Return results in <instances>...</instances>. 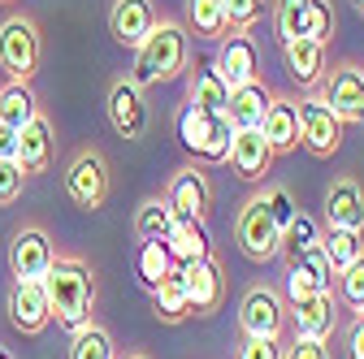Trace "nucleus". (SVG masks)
<instances>
[{
	"label": "nucleus",
	"mask_w": 364,
	"mask_h": 359,
	"mask_svg": "<svg viewBox=\"0 0 364 359\" xmlns=\"http://www.w3.org/2000/svg\"><path fill=\"white\" fill-rule=\"evenodd\" d=\"M43 290H48V311L65 329H82L91 321V303H96V282L91 268L74 255H57L53 268L43 273Z\"/></svg>",
	"instance_id": "obj_2"
},
{
	"label": "nucleus",
	"mask_w": 364,
	"mask_h": 359,
	"mask_svg": "<svg viewBox=\"0 0 364 359\" xmlns=\"http://www.w3.org/2000/svg\"><path fill=\"white\" fill-rule=\"evenodd\" d=\"M287 321H291L295 338H334V329H338V299H334V290H316L308 299H295L287 307Z\"/></svg>",
	"instance_id": "obj_12"
},
{
	"label": "nucleus",
	"mask_w": 364,
	"mask_h": 359,
	"mask_svg": "<svg viewBox=\"0 0 364 359\" xmlns=\"http://www.w3.org/2000/svg\"><path fill=\"white\" fill-rule=\"evenodd\" d=\"M235 243H239V251H243L247 260H256V264H264V260L278 255V247H282V226H278V216H273L264 191H256V195L239 208V216H235Z\"/></svg>",
	"instance_id": "obj_4"
},
{
	"label": "nucleus",
	"mask_w": 364,
	"mask_h": 359,
	"mask_svg": "<svg viewBox=\"0 0 364 359\" xmlns=\"http://www.w3.org/2000/svg\"><path fill=\"white\" fill-rule=\"evenodd\" d=\"M230 165L243 182H264L269 169H273V148L260 130H235V143H230Z\"/></svg>",
	"instance_id": "obj_16"
},
{
	"label": "nucleus",
	"mask_w": 364,
	"mask_h": 359,
	"mask_svg": "<svg viewBox=\"0 0 364 359\" xmlns=\"http://www.w3.org/2000/svg\"><path fill=\"white\" fill-rule=\"evenodd\" d=\"M187 26L196 39H221L230 35V22H225V9L221 0H187Z\"/></svg>",
	"instance_id": "obj_26"
},
{
	"label": "nucleus",
	"mask_w": 364,
	"mask_h": 359,
	"mask_svg": "<svg viewBox=\"0 0 364 359\" xmlns=\"http://www.w3.org/2000/svg\"><path fill=\"white\" fill-rule=\"evenodd\" d=\"M165 204L173 208V216H196V221H208V212H213V182H208L204 165H187V169H178V173L169 177V187H165Z\"/></svg>",
	"instance_id": "obj_11"
},
{
	"label": "nucleus",
	"mask_w": 364,
	"mask_h": 359,
	"mask_svg": "<svg viewBox=\"0 0 364 359\" xmlns=\"http://www.w3.org/2000/svg\"><path fill=\"white\" fill-rule=\"evenodd\" d=\"M282 338H243L235 359H282Z\"/></svg>",
	"instance_id": "obj_41"
},
{
	"label": "nucleus",
	"mask_w": 364,
	"mask_h": 359,
	"mask_svg": "<svg viewBox=\"0 0 364 359\" xmlns=\"http://www.w3.org/2000/svg\"><path fill=\"white\" fill-rule=\"evenodd\" d=\"M316 96H321L343 121L364 126V65L338 61L334 70H326L321 82H316Z\"/></svg>",
	"instance_id": "obj_7"
},
{
	"label": "nucleus",
	"mask_w": 364,
	"mask_h": 359,
	"mask_svg": "<svg viewBox=\"0 0 364 359\" xmlns=\"http://www.w3.org/2000/svg\"><path fill=\"white\" fill-rule=\"evenodd\" d=\"M182 268V286H187V303H191V316H213L225 303V273L213 255L191 260V264H178Z\"/></svg>",
	"instance_id": "obj_9"
},
{
	"label": "nucleus",
	"mask_w": 364,
	"mask_h": 359,
	"mask_svg": "<svg viewBox=\"0 0 364 359\" xmlns=\"http://www.w3.org/2000/svg\"><path fill=\"white\" fill-rule=\"evenodd\" d=\"M152 311H156V321H165V325H178V321L191 316L187 286H182V268L178 264L169 268V273L161 277V286L152 290Z\"/></svg>",
	"instance_id": "obj_25"
},
{
	"label": "nucleus",
	"mask_w": 364,
	"mask_h": 359,
	"mask_svg": "<svg viewBox=\"0 0 364 359\" xmlns=\"http://www.w3.org/2000/svg\"><path fill=\"white\" fill-rule=\"evenodd\" d=\"M70 359H117V346H113L109 329H100V325H91V321H87L82 329H74Z\"/></svg>",
	"instance_id": "obj_31"
},
{
	"label": "nucleus",
	"mask_w": 364,
	"mask_h": 359,
	"mask_svg": "<svg viewBox=\"0 0 364 359\" xmlns=\"http://www.w3.org/2000/svg\"><path fill=\"white\" fill-rule=\"evenodd\" d=\"M243 338H282L287 333V303L273 286H252L239 303Z\"/></svg>",
	"instance_id": "obj_8"
},
{
	"label": "nucleus",
	"mask_w": 364,
	"mask_h": 359,
	"mask_svg": "<svg viewBox=\"0 0 364 359\" xmlns=\"http://www.w3.org/2000/svg\"><path fill=\"white\" fill-rule=\"evenodd\" d=\"M360 316H364V303H360Z\"/></svg>",
	"instance_id": "obj_51"
},
{
	"label": "nucleus",
	"mask_w": 364,
	"mask_h": 359,
	"mask_svg": "<svg viewBox=\"0 0 364 359\" xmlns=\"http://www.w3.org/2000/svg\"><path fill=\"white\" fill-rule=\"evenodd\" d=\"M156 26V5L152 0H113L109 9V35L122 43V48H139L148 39V31Z\"/></svg>",
	"instance_id": "obj_15"
},
{
	"label": "nucleus",
	"mask_w": 364,
	"mask_h": 359,
	"mask_svg": "<svg viewBox=\"0 0 364 359\" xmlns=\"http://www.w3.org/2000/svg\"><path fill=\"white\" fill-rule=\"evenodd\" d=\"M334 282H338V303H347L351 311H360V303H364V255H355L347 268H338Z\"/></svg>",
	"instance_id": "obj_37"
},
{
	"label": "nucleus",
	"mask_w": 364,
	"mask_h": 359,
	"mask_svg": "<svg viewBox=\"0 0 364 359\" xmlns=\"http://www.w3.org/2000/svg\"><path fill=\"white\" fill-rule=\"evenodd\" d=\"M291 264H299V268H308L312 273V282L321 286V290H334V268H330V260H326V251H321V243H312V247H304Z\"/></svg>",
	"instance_id": "obj_38"
},
{
	"label": "nucleus",
	"mask_w": 364,
	"mask_h": 359,
	"mask_svg": "<svg viewBox=\"0 0 364 359\" xmlns=\"http://www.w3.org/2000/svg\"><path fill=\"white\" fill-rule=\"evenodd\" d=\"M260 134L269 139L273 156L295 152V148H299V104H295L291 96H269V109H264Z\"/></svg>",
	"instance_id": "obj_17"
},
{
	"label": "nucleus",
	"mask_w": 364,
	"mask_h": 359,
	"mask_svg": "<svg viewBox=\"0 0 364 359\" xmlns=\"http://www.w3.org/2000/svg\"><path fill=\"white\" fill-rule=\"evenodd\" d=\"M304 18H308V0H273V31H278V43L299 39Z\"/></svg>",
	"instance_id": "obj_33"
},
{
	"label": "nucleus",
	"mask_w": 364,
	"mask_h": 359,
	"mask_svg": "<svg viewBox=\"0 0 364 359\" xmlns=\"http://www.w3.org/2000/svg\"><path fill=\"white\" fill-rule=\"evenodd\" d=\"M269 87L260 82V78H252V82H239V87H230V104H225V121H230L235 130H260V121H264V109H269Z\"/></svg>",
	"instance_id": "obj_22"
},
{
	"label": "nucleus",
	"mask_w": 364,
	"mask_h": 359,
	"mask_svg": "<svg viewBox=\"0 0 364 359\" xmlns=\"http://www.w3.org/2000/svg\"><path fill=\"white\" fill-rule=\"evenodd\" d=\"M39 57H43V39L35 18L9 13L0 22V70L9 74V82H31L39 74Z\"/></svg>",
	"instance_id": "obj_3"
},
{
	"label": "nucleus",
	"mask_w": 364,
	"mask_h": 359,
	"mask_svg": "<svg viewBox=\"0 0 364 359\" xmlns=\"http://www.w3.org/2000/svg\"><path fill=\"white\" fill-rule=\"evenodd\" d=\"M221 9H225V22L235 31H252L264 18V0H221Z\"/></svg>",
	"instance_id": "obj_39"
},
{
	"label": "nucleus",
	"mask_w": 364,
	"mask_h": 359,
	"mask_svg": "<svg viewBox=\"0 0 364 359\" xmlns=\"http://www.w3.org/2000/svg\"><path fill=\"white\" fill-rule=\"evenodd\" d=\"M18 165H22L26 177L31 173H43V169L53 165V126H48V117H43V113H35L18 130Z\"/></svg>",
	"instance_id": "obj_21"
},
{
	"label": "nucleus",
	"mask_w": 364,
	"mask_h": 359,
	"mask_svg": "<svg viewBox=\"0 0 364 359\" xmlns=\"http://www.w3.org/2000/svg\"><path fill=\"white\" fill-rule=\"evenodd\" d=\"M282 61H287V74L299 82V87H316L326 78L330 61H326V43H316V39H287L282 43Z\"/></svg>",
	"instance_id": "obj_20"
},
{
	"label": "nucleus",
	"mask_w": 364,
	"mask_h": 359,
	"mask_svg": "<svg viewBox=\"0 0 364 359\" xmlns=\"http://www.w3.org/2000/svg\"><path fill=\"white\" fill-rule=\"evenodd\" d=\"M334 0H308V18H304V39L330 43L334 39Z\"/></svg>",
	"instance_id": "obj_36"
},
{
	"label": "nucleus",
	"mask_w": 364,
	"mask_h": 359,
	"mask_svg": "<svg viewBox=\"0 0 364 359\" xmlns=\"http://www.w3.org/2000/svg\"><path fill=\"white\" fill-rule=\"evenodd\" d=\"M230 143H235V126L225 121V113H221L217 126H213V134H208V143H204V152L196 156V165H204V169L225 165V160H230Z\"/></svg>",
	"instance_id": "obj_34"
},
{
	"label": "nucleus",
	"mask_w": 364,
	"mask_h": 359,
	"mask_svg": "<svg viewBox=\"0 0 364 359\" xmlns=\"http://www.w3.org/2000/svg\"><path fill=\"white\" fill-rule=\"evenodd\" d=\"M326 226L364 230V187L355 177H334L326 187Z\"/></svg>",
	"instance_id": "obj_19"
},
{
	"label": "nucleus",
	"mask_w": 364,
	"mask_h": 359,
	"mask_svg": "<svg viewBox=\"0 0 364 359\" xmlns=\"http://www.w3.org/2000/svg\"><path fill=\"white\" fill-rule=\"evenodd\" d=\"M109 160L96 152V148H82L70 165H65V195L87 208V212H100L105 199H109Z\"/></svg>",
	"instance_id": "obj_6"
},
{
	"label": "nucleus",
	"mask_w": 364,
	"mask_h": 359,
	"mask_svg": "<svg viewBox=\"0 0 364 359\" xmlns=\"http://www.w3.org/2000/svg\"><path fill=\"white\" fill-rule=\"evenodd\" d=\"M191 65V31L178 18H156V26L148 31V39L134 48V87H161L182 78Z\"/></svg>",
	"instance_id": "obj_1"
},
{
	"label": "nucleus",
	"mask_w": 364,
	"mask_h": 359,
	"mask_svg": "<svg viewBox=\"0 0 364 359\" xmlns=\"http://www.w3.org/2000/svg\"><path fill=\"white\" fill-rule=\"evenodd\" d=\"M165 251H169L173 264H191V260L213 255V243H208L204 221H196V216H173V226L165 234Z\"/></svg>",
	"instance_id": "obj_23"
},
{
	"label": "nucleus",
	"mask_w": 364,
	"mask_h": 359,
	"mask_svg": "<svg viewBox=\"0 0 364 359\" xmlns=\"http://www.w3.org/2000/svg\"><path fill=\"white\" fill-rule=\"evenodd\" d=\"M0 359H14V355H9V350H5V346H0Z\"/></svg>",
	"instance_id": "obj_48"
},
{
	"label": "nucleus",
	"mask_w": 364,
	"mask_h": 359,
	"mask_svg": "<svg viewBox=\"0 0 364 359\" xmlns=\"http://www.w3.org/2000/svg\"><path fill=\"white\" fill-rule=\"evenodd\" d=\"M321 286L312 282V273L308 268H299V264H287V299L295 303V299H308V294H316Z\"/></svg>",
	"instance_id": "obj_43"
},
{
	"label": "nucleus",
	"mask_w": 364,
	"mask_h": 359,
	"mask_svg": "<svg viewBox=\"0 0 364 359\" xmlns=\"http://www.w3.org/2000/svg\"><path fill=\"white\" fill-rule=\"evenodd\" d=\"M282 359H334V350H330V338H291Z\"/></svg>",
	"instance_id": "obj_42"
},
{
	"label": "nucleus",
	"mask_w": 364,
	"mask_h": 359,
	"mask_svg": "<svg viewBox=\"0 0 364 359\" xmlns=\"http://www.w3.org/2000/svg\"><path fill=\"white\" fill-rule=\"evenodd\" d=\"M130 359H148V355H130Z\"/></svg>",
	"instance_id": "obj_49"
},
{
	"label": "nucleus",
	"mask_w": 364,
	"mask_h": 359,
	"mask_svg": "<svg viewBox=\"0 0 364 359\" xmlns=\"http://www.w3.org/2000/svg\"><path fill=\"white\" fill-rule=\"evenodd\" d=\"M173 268V260H169V251H165V243H144L139 247V282L148 286V290H156L161 286V277Z\"/></svg>",
	"instance_id": "obj_35"
},
{
	"label": "nucleus",
	"mask_w": 364,
	"mask_h": 359,
	"mask_svg": "<svg viewBox=\"0 0 364 359\" xmlns=\"http://www.w3.org/2000/svg\"><path fill=\"white\" fill-rule=\"evenodd\" d=\"M351 9H355V13H360V18H364V0H351Z\"/></svg>",
	"instance_id": "obj_47"
},
{
	"label": "nucleus",
	"mask_w": 364,
	"mask_h": 359,
	"mask_svg": "<svg viewBox=\"0 0 364 359\" xmlns=\"http://www.w3.org/2000/svg\"><path fill=\"white\" fill-rule=\"evenodd\" d=\"M0 160H18V130L0 126Z\"/></svg>",
	"instance_id": "obj_46"
},
{
	"label": "nucleus",
	"mask_w": 364,
	"mask_h": 359,
	"mask_svg": "<svg viewBox=\"0 0 364 359\" xmlns=\"http://www.w3.org/2000/svg\"><path fill=\"white\" fill-rule=\"evenodd\" d=\"M316 238H321V230H316V221H312L308 212H295V216H291V226L282 230V247H278V255L291 264V260H295L304 247H312Z\"/></svg>",
	"instance_id": "obj_32"
},
{
	"label": "nucleus",
	"mask_w": 364,
	"mask_h": 359,
	"mask_svg": "<svg viewBox=\"0 0 364 359\" xmlns=\"http://www.w3.org/2000/svg\"><path fill=\"white\" fill-rule=\"evenodd\" d=\"M213 70L225 78V87H239V82H252L256 78V43L247 39V31L217 39V61H213Z\"/></svg>",
	"instance_id": "obj_18"
},
{
	"label": "nucleus",
	"mask_w": 364,
	"mask_h": 359,
	"mask_svg": "<svg viewBox=\"0 0 364 359\" xmlns=\"http://www.w3.org/2000/svg\"><path fill=\"white\" fill-rule=\"evenodd\" d=\"M316 243H321V251H326V260H330L334 273H338V268H347L355 255H364V230H338V226H330Z\"/></svg>",
	"instance_id": "obj_29"
},
{
	"label": "nucleus",
	"mask_w": 364,
	"mask_h": 359,
	"mask_svg": "<svg viewBox=\"0 0 364 359\" xmlns=\"http://www.w3.org/2000/svg\"><path fill=\"white\" fill-rule=\"evenodd\" d=\"M264 199H269L273 216H278V226L287 230V226H291V216L299 212V208H295V199H291V191H287V187H264Z\"/></svg>",
	"instance_id": "obj_44"
},
{
	"label": "nucleus",
	"mask_w": 364,
	"mask_h": 359,
	"mask_svg": "<svg viewBox=\"0 0 364 359\" xmlns=\"http://www.w3.org/2000/svg\"><path fill=\"white\" fill-rule=\"evenodd\" d=\"M347 359H364V316H355L347 329Z\"/></svg>",
	"instance_id": "obj_45"
},
{
	"label": "nucleus",
	"mask_w": 364,
	"mask_h": 359,
	"mask_svg": "<svg viewBox=\"0 0 364 359\" xmlns=\"http://www.w3.org/2000/svg\"><path fill=\"white\" fill-rule=\"evenodd\" d=\"M299 104V148H308L312 156H321V160H330L338 148H343V117L321 100V96H304V100H295Z\"/></svg>",
	"instance_id": "obj_5"
},
{
	"label": "nucleus",
	"mask_w": 364,
	"mask_h": 359,
	"mask_svg": "<svg viewBox=\"0 0 364 359\" xmlns=\"http://www.w3.org/2000/svg\"><path fill=\"white\" fill-rule=\"evenodd\" d=\"M22 187H26V173L18 160H0V208L5 204H18L22 199Z\"/></svg>",
	"instance_id": "obj_40"
},
{
	"label": "nucleus",
	"mask_w": 364,
	"mask_h": 359,
	"mask_svg": "<svg viewBox=\"0 0 364 359\" xmlns=\"http://www.w3.org/2000/svg\"><path fill=\"white\" fill-rule=\"evenodd\" d=\"M109 121L122 139L139 143L148 126H152V113H148V100H144V87H134L130 78H117L109 87Z\"/></svg>",
	"instance_id": "obj_10"
},
{
	"label": "nucleus",
	"mask_w": 364,
	"mask_h": 359,
	"mask_svg": "<svg viewBox=\"0 0 364 359\" xmlns=\"http://www.w3.org/2000/svg\"><path fill=\"white\" fill-rule=\"evenodd\" d=\"M35 113H39V104H35L31 82H9L5 92H0V126L22 130V126H26Z\"/></svg>",
	"instance_id": "obj_28"
},
{
	"label": "nucleus",
	"mask_w": 364,
	"mask_h": 359,
	"mask_svg": "<svg viewBox=\"0 0 364 359\" xmlns=\"http://www.w3.org/2000/svg\"><path fill=\"white\" fill-rule=\"evenodd\" d=\"M0 5H14V0H0Z\"/></svg>",
	"instance_id": "obj_50"
},
{
	"label": "nucleus",
	"mask_w": 364,
	"mask_h": 359,
	"mask_svg": "<svg viewBox=\"0 0 364 359\" xmlns=\"http://www.w3.org/2000/svg\"><path fill=\"white\" fill-rule=\"evenodd\" d=\"M173 226V208L165 199H144L139 212H134V234H139V243H165Z\"/></svg>",
	"instance_id": "obj_30"
},
{
	"label": "nucleus",
	"mask_w": 364,
	"mask_h": 359,
	"mask_svg": "<svg viewBox=\"0 0 364 359\" xmlns=\"http://www.w3.org/2000/svg\"><path fill=\"white\" fill-rule=\"evenodd\" d=\"M53 243H48V234L43 230H35V226H26V230H18L14 234V243H9V268H14V277H22V282H43V273L53 268Z\"/></svg>",
	"instance_id": "obj_14"
},
{
	"label": "nucleus",
	"mask_w": 364,
	"mask_h": 359,
	"mask_svg": "<svg viewBox=\"0 0 364 359\" xmlns=\"http://www.w3.org/2000/svg\"><path fill=\"white\" fill-rule=\"evenodd\" d=\"M217 117H221V113H204V109H196V104L182 109V113H178V143H182V152L200 156L204 143H208V134H213V126H217Z\"/></svg>",
	"instance_id": "obj_27"
},
{
	"label": "nucleus",
	"mask_w": 364,
	"mask_h": 359,
	"mask_svg": "<svg viewBox=\"0 0 364 359\" xmlns=\"http://www.w3.org/2000/svg\"><path fill=\"white\" fill-rule=\"evenodd\" d=\"M187 104H196L204 113H225V104H230V87H225V78L213 65H196L191 78H187Z\"/></svg>",
	"instance_id": "obj_24"
},
{
	"label": "nucleus",
	"mask_w": 364,
	"mask_h": 359,
	"mask_svg": "<svg viewBox=\"0 0 364 359\" xmlns=\"http://www.w3.org/2000/svg\"><path fill=\"white\" fill-rule=\"evenodd\" d=\"M5 311H9V325H14L18 333H39L43 325L53 321L43 282H22V277H14L9 299H5Z\"/></svg>",
	"instance_id": "obj_13"
}]
</instances>
